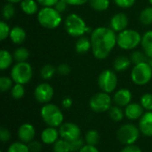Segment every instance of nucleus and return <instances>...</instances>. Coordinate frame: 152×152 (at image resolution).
<instances>
[{"mask_svg": "<svg viewBox=\"0 0 152 152\" xmlns=\"http://www.w3.org/2000/svg\"><path fill=\"white\" fill-rule=\"evenodd\" d=\"M92 52L97 60H105L117 45L116 32L107 27H97L91 33Z\"/></svg>", "mask_w": 152, "mask_h": 152, "instance_id": "1", "label": "nucleus"}, {"mask_svg": "<svg viewBox=\"0 0 152 152\" xmlns=\"http://www.w3.org/2000/svg\"><path fill=\"white\" fill-rule=\"evenodd\" d=\"M37 21L45 28L54 29L62 22V16L54 7H42L37 12Z\"/></svg>", "mask_w": 152, "mask_h": 152, "instance_id": "2", "label": "nucleus"}, {"mask_svg": "<svg viewBox=\"0 0 152 152\" xmlns=\"http://www.w3.org/2000/svg\"><path fill=\"white\" fill-rule=\"evenodd\" d=\"M40 115L47 126L60 127L63 124L64 116L61 110L53 103L44 104L40 110Z\"/></svg>", "mask_w": 152, "mask_h": 152, "instance_id": "3", "label": "nucleus"}, {"mask_svg": "<svg viewBox=\"0 0 152 152\" xmlns=\"http://www.w3.org/2000/svg\"><path fill=\"white\" fill-rule=\"evenodd\" d=\"M64 27L67 33L74 37H83L90 30L84 19L77 13H70L66 17Z\"/></svg>", "mask_w": 152, "mask_h": 152, "instance_id": "4", "label": "nucleus"}, {"mask_svg": "<svg viewBox=\"0 0 152 152\" xmlns=\"http://www.w3.org/2000/svg\"><path fill=\"white\" fill-rule=\"evenodd\" d=\"M142 37L138 31L126 28L117 35V45L123 50H134L141 45Z\"/></svg>", "mask_w": 152, "mask_h": 152, "instance_id": "5", "label": "nucleus"}, {"mask_svg": "<svg viewBox=\"0 0 152 152\" xmlns=\"http://www.w3.org/2000/svg\"><path fill=\"white\" fill-rule=\"evenodd\" d=\"M11 77L15 84L26 85L30 82L33 77V69L27 62H16L11 69Z\"/></svg>", "mask_w": 152, "mask_h": 152, "instance_id": "6", "label": "nucleus"}, {"mask_svg": "<svg viewBox=\"0 0 152 152\" xmlns=\"http://www.w3.org/2000/svg\"><path fill=\"white\" fill-rule=\"evenodd\" d=\"M152 78V68L148 61L135 64L131 71V79L137 86H145Z\"/></svg>", "mask_w": 152, "mask_h": 152, "instance_id": "7", "label": "nucleus"}, {"mask_svg": "<svg viewBox=\"0 0 152 152\" xmlns=\"http://www.w3.org/2000/svg\"><path fill=\"white\" fill-rule=\"evenodd\" d=\"M140 129L135 125L132 123L124 124L118 128L117 132V138L123 145H131L137 142L140 137Z\"/></svg>", "mask_w": 152, "mask_h": 152, "instance_id": "8", "label": "nucleus"}, {"mask_svg": "<svg viewBox=\"0 0 152 152\" xmlns=\"http://www.w3.org/2000/svg\"><path fill=\"white\" fill-rule=\"evenodd\" d=\"M113 99L110 97V94L105 92H100L94 94L89 101L90 109L96 113H103L109 111L111 108Z\"/></svg>", "mask_w": 152, "mask_h": 152, "instance_id": "9", "label": "nucleus"}, {"mask_svg": "<svg viewBox=\"0 0 152 152\" xmlns=\"http://www.w3.org/2000/svg\"><path fill=\"white\" fill-rule=\"evenodd\" d=\"M98 86L102 92L107 94L113 93L118 86V77L114 70L104 69L98 77Z\"/></svg>", "mask_w": 152, "mask_h": 152, "instance_id": "10", "label": "nucleus"}, {"mask_svg": "<svg viewBox=\"0 0 152 152\" xmlns=\"http://www.w3.org/2000/svg\"><path fill=\"white\" fill-rule=\"evenodd\" d=\"M54 94V90L53 86L48 83H41L37 86L34 90L35 99L42 104L49 103Z\"/></svg>", "mask_w": 152, "mask_h": 152, "instance_id": "11", "label": "nucleus"}, {"mask_svg": "<svg viewBox=\"0 0 152 152\" xmlns=\"http://www.w3.org/2000/svg\"><path fill=\"white\" fill-rule=\"evenodd\" d=\"M60 137L68 142H71L81 137L80 127L73 122H65L59 127Z\"/></svg>", "mask_w": 152, "mask_h": 152, "instance_id": "12", "label": "nucleus"}, {"mask_svg": "<svg viewBox=\"0 0 152 152\" xmlns=\"http://www.w3.org/2000/svg\"><path fill=\"white\" fill-rule=\"evenodd\" d=\"M18 138L20 142L28 144L30 142H32L35 139L36 136V128L33 125L29 123L22 124L17 132Z\"/></svg>", "mask_w": 152, "mask_h": 152, "instance_id": "13", "label": "nucleus"}, {"mask_svg": "<svg viewBox=\"0 0 152 152\" xmlns=\"http://www.w3.org/2000/svg\"><path fill=\"white\" fill-rule=\"evenodd\" d=\"M129 23L128 17L126 13L124 12H117L114 14L110 22V28H112L115 32H121L125 29L127 28Z\"/></svg>", "mask_w": 152, "mask_h": 152, "instance_id": "14", "label": "nucleus"}, {"mask_svg": "<svg viewBox=\"0 0 152 152\" xmlns=\"http://www.w3.org/2000/svg\"><path fill=\"white\" fill-rule=\"evenodd\" d=\"M132 93L130 90L126 88H121L118 90L113 96V102L117 106L119 107H126L132 102Z\"/></svg>", "mask_w": 152, "mask_h": 152, "instance_id": "15", "label": "nucleus"}, {"mask_svg": "<svg viewBox=\"0 0 152 152\" xmlns=\"http://www.w3.org/2000/svg\"><path fill=\"white\" fill-rule=\"evenodd\" d=\"M125 117L129 120H138L144 114V109L141 103L131 102L125 107Z\"/></svg>", "mask_w": 152, "mask_h": 152, "instance_id": "16", "label": "nucleus"}, {"mask_svg": "<svg viewBox=\"0 0 152 152\" xmlns=\"http://www.w3.org/2000/svg\"><path fill=\"white\" fill-rule=\"evenodd\" d=\"M41 141L45 145H53L60 137V132L57 127L47 126L41 133Z\"/></svg>", "mask_w": 152, "mask_h": 152, "instance_id": "17", "label": "nucleus"}, {"mask_svg": "<svg viewBox=\"0 0 152 152\" xmlns=\"http://www.w3.org/2000/svg\"><path fill=\"white\" fill-rule=\"evenodd\" d=\"M138 127L143 135L152 137V111H147L142 115L139 119Z\"/></svg>", "mask_w": 152, "mask_h": 152, "instance_id": "18", "label": "nucleus"}, {"mask_svg": "<svg viewBox=\"0 0 152 152\" xmlns=\"http://www.w3.org/2000/svg\"><path fill=\"white\" fill-rule=\"evenodd\" d=\"M27 37V33L25 29L20 26H14L11 28L9 38L14 45H21Z\"/></svg>", "mask_w": 152, "mask_h": 152, "instance_id": "19", "label": "nucleus"}, {"mask_svg": "<svg viewBox=\"0 0 152 152\" xmlns=\"http://www.w3.org/2000/svg\"><path fill=\"white\" fill-rule=\"evenodd\" d=\"M131 63L132 61L130 58L126 55H119L114 60L113 69L117 72H124L130 67Z\"/></svg>", "mask_w": 152, "mask_h": 152, "instance_id": "20", "label": "nucleus"}, {"mask_svg": "<svg viewBox=\"0 0 152 152\" xmlns=\"http://www.w3.org/2000/svg\"><path fill=\"white\" fill-rule=\"evenodd\" d=\"M142 48L149 59H152V30H149L142 35Z\"/></svg>", "mask_w": 152, "mask_h": 152, "instance_id": "21", "label": "nucleus"}, {"mask_svg": "<svg viewBox=\"0 0 152 152\" xmlns=\"http://www.w3.org/2000/svg\"><path fill=\"white\" fill-rule=\"evenodd\" d=\"M20 9L28 15H34L38 12V3L37 0H22L20 3Z\"/></svg>", "mask_w": 152, "mask_h": 152, "instance_id": "22", "label": "nucleus"}, {"mask_svg": "<svg viewBox=\"0 0 152 152\" xmlns=\"http://www.w3.org/2000/svg\"><path fill=\"white\" fill-rule=\"evenodd\" d=\"M75 49L77 53H86L92 50V43L91 39L87 37H80L76 42Z\"/></svg>", "mask_w": 152, "mask_h": 152, "instance_id": "23", "label": "nucleus"}, {"mask_svg": "<svg viewBox=\"0 0 152 152\" xmlns=\"http://www.w3.org/2000/svg\"><path fill=\"white\" fill-rule=\"evenodd\" d=\"M14 59L12 54L7 50H1L0 52V69L4 70L10 68L13 62Z\"/></svg>", "mask_w": 152, "mask_h": 152, "instance_id": "24", "label": "nucleus"}, {"mask_svg": "<svg viewBox=\"0 0 152 152\" xmlns=\"http://www.w3.org/2000/svg\"><path fill=\"white\" fill-rule=\"evenodd\" d=\"M85 142L86 144L96 146L100 142V134L95 129L88 130L85 135Z\"/></svg>", "mask_w": 152, "mask_h": 152, "instance_id": "25", "label": "nucleus"}, {"mask_svg": "<svg viewBox=\"0 0 152 152\" xmlns=\"http://www.w3.org/2000/svg\"><path fill=\"white\" fill-rule=\"evenodd\" d=\"M57 72V68L52 64H45L40 69V77L44 80H50Z\"/></svg>", "mask_w": 152, "mask_h": 152, "instance_id": "26", "label": "nucleus"}, {"mask_svg": "<svg viewBox=\"0 0 152 152\" xmlns=\"http://www.w3.org/2000/svg\"><path fill=\"white\" fill-rule=\"evenodd\" d=\"M109 116L111 120L115 122H120L125 117V110H123L119 106H111V108L109 110Z\"/></svg>", "mask_w": 152, "mask_h": 152, "instance_id": "27", "label": "nucleus"}, {"mask_svg": "<svg viewBox=\"0 0 152 152\" xmlns=\"http://www.w3.org/2000/svg\"><path fill=\"white\" fill-rule=\"evenodd\" d=\"M13 59L16 62H23L27 61L29 57V51L26 47H18L12 53Z\"/></svg>", "mask_w": 152, "mask_h": 152, "instance_id": "28", "label": "nucleus"}, {"mask_svg": "<svg viewBox=\"0 0 152 152\" xmlns=\"http://www.w3.org/2000/svg\"><path fill=\"white\" fill-rule=\"evenodd\" d=\"M90 6L97 12L106 11L110 4V0H89Z\"/></svg>", "mask_w": 152, "mask_h": 152, "instance_id": "29", "label": "nucleus"}, {"mask_svg": "<svg viewBox=\"0 0 152 152\" xmlns=\"http://www.w3.org/2000/svg\"><path fill=\"white\" fill-rule=\"evenodd\" d=\"M140 22L143 25H151L152 24V6L144 8L139 16Z\"/></svg>", "mask_w": 152, "mask_h": 152, "instance_id": "30", "label": "nucleus"}, {"mask_svg": "<svg viewBox=\"0 0 152 152\" xmlns=\"http://www.w3.org/2000/svg\"><path fill=\"white\" fill-rule=\"evenodd\" d=\"M53 152H71L69 142L64 139H59L53 145Z\"/></svg>", "mask_w": 152, "mask_h": 152, "instance_id": "31", "label": "nucleus"}, {"mask_svg": "<svg viewBox=\"0 0 152 152\" xmlns=\"http://www.w3.org/2000/svg\"><path fill=\"white\" fill-rule=\"evenodd\" d=\"M7 152H30L28 144L22 142H12L7 149Z\"/></svg>", "mask_w": 152, "mask_h": 152, "instance_id": "32", "label": "nucleus"}, {"mask_svg": "<svg viewBox=\"0 0 152 152\" xmlns=\"http://www.w3.org/2000/svg\"><path fill=\"white\" fill-rule=\"evenodd\" d=\"M11 95L13 99L20 100L25 95V88L24 85L21 84H15L13 85L12 88L11 89Z\"/></svg>", "mask_w": 152, "mask_h": 152, "instance_id": "33", "label": "nucleus"}, {"mask_svg": "<svg viewBox=\"0 0 152 152\" xmlns=\"http://www.w3.org/2000/svg\"><path fill=\"white\" fill-rule=\"evenodd\" d=\"M15 13V8L13 4L12 3H7L4 5L2 9V15L4 20H10L14 16Z\"/></svg>", "mask_w": 152, "mask_h": 152, "instance_id": "34", "label": "nucleus"}, {"mask_svg": "<svg viewBox=\"0 0 152 152\" xmlns=\"http://www.w3.org/2000/svg\"><path fill=\"white\" fill-rule=\"evenodd\" d=\"M13 80L12 79V77H5L3 76L0 77V90L2 92H7V91H11V89L13 86Z\"/></svg>", "mask_w": 152, "mask_h": 152, "instance_id": "35", "label": "nucleus"}, {"mask_svg": "<svg viewBox=\"0 0 152 152\" xmlns=\"http://www.w3.org/2000/svg\"><path fill=\"white\" fill-rule=\"evenodd\" d=\"M142 108L147 111H152V94H144L140 100Z\"/></svg>", "mask_w": 152, "mask_h": 152, "instance_id": "36", "label": "nucleus"}, {"mask_svg": "<svg viewBox=\"0 0 152 152\" xmlns=\"http://www.w3.org/2000/svg\"><path fill=\"white\" fill-rule=\"evenodd\" d=\"M130 60H131L132 63H134V65L144 62V61H148L146 54L144 53H142V52H139V51H134L130 56Z\"/></svg>", "mask_w": 152, "mask_h": 152, "instance_id": "37", "label": "nucleus"}, {"mask_svg": "<svg viewBox=\"0 0 152 152\" xmlns=\"http://www.w3.org/2000/svg\"><path fill=\"white\" fill-rule=\"evenodd\" d=\"M69 142V147H70V151L71 152H78L85 145V139L79 137L76 140H73Z\"/></svg>", "mask_w": 152, "mask_h": 152, "instance_id": "38", "label": "nucleus"}, {"mask_svg": "<svg viewBox=\"0 0 152 152\" xmlns=\"http://www.w3.org/2000/svg\"><path fill=\"white\" fill-rule=\"evenodd\" d=\"M11 28H10V26L4 20L0 21V40L1 41H4V39L9 37Z\"/></svg>", "mask_w": 152, "mask_h": 152, "instance_id": "39", "label": "nucleus"}, {"mask_svg": "<svg viewBox=\"0 0 152 152\" xmlns=\"http://www.w3.org/2000/svg\"><path fill=\"white\" fill-rule=\"evenodd\" d=\"M135 1L136 0H114V3L120 8L127 9L132 7L135 4Z\"/></svg>", "mask_w": 152, "mask_h": 152, "instance_id": "40", "label": "nucleus"}, {"mask_svg": "<svg viewBox=\"0 0 152 152\" xmlns=\"http://www.w3.org/2000/svg\"><path fill=\"white\" fill-rule=\"evenodd\" d=\"M71 69L67 63H61L57 67V73L61 76H67L70 73Z\"/></svg>", "mask_w": 152, "mask_h": 152, "instance_id": "41", "label": "nucleus"}, {"mask_svg": "<svg viewBox=\"0 0 152 152\" xmlns=\"http://www.w3.org/2000/svg\"><path fill=\"white\" fill-rule=\"evenodd\" d=\"M28 146L30 152H41L42 149H43V144L40 142L35 141V140L30 142L28 144Z\"/></svg>", "mask_w": 152, "mask_h": 152, "instance_id": "42", "label": "nucleus"}, {"mask_svg": "<svg viewBox=\"0 0 152 152\" xmlns=\"http://www.w3.org/2000/svg\"><path fill=\"white\" fill-rule=\"evenodd\" d=\"M11 132L5 128V127H1L0 128V140L3 142H7L11 140Z\"/></svg>", "mask_w": 152, "mask_h": 152, "instance_id": "43", "label": "nucleus"}, {"mask_svg": "<svg viewBox=\"0 0 152 152\" xmlns=\"http://www.w3.org/2000/svg\"><path fill=\"white\" fill-rule=\"evenodd\" d=\"M59 0H37V2L43 7H54Z\"/></svg>", "mask_w": 152, "mask_h": 152, "instance_id": "44", "label": "nucleus"}, {"mask_svg": "<svg viewBox=\"0 0 152 152\" xmlns=\"http://www.w3.org/2000/svg\"><path fill=\"white\" fill-rule=\"evenodd\" d=\"M120 152H142V150L135 144L125 145V147L120 151Z\"/></svg>", "mask_w": 152, "mask_h": 152, "instance_id": "45", "label": "nucleus"}, {"mask_svg": "<svg viewBox=\"0 0 152 152\" xmlns=\"http://www.w3.org/2000/svg\"><path fill=\"white\" fill-rule=\"evenodd\" d=\"M63 2H65L68 5H83L86 3L89 2V0H61Z\"/></svg>", "mask_w": 152, "mask_h": 152, "instance_id": "46", "label": "nucleus"}, {"mask_svg": "<svg viewBox=\"0 0 152 152\" xmlns=\"http://www.w3.org/2000/svg\"><path fill=\"white\" fill-rule=\"evenodd\" d=\"M67 5H68V4H67L65 2H63V1H61V0H59V1H58V3L55 4L54 8H55L59 12L62 13V12H64L66 11V9H67Z\"/></svg>", "mask_w": 152, "mask_h": 152, "instance_id": "47", "label": "nucleus"}, {"mask_svg": "<svg viewBox=\"0 0 152 152\" xmlns=\"http://www.w3.org/2000/svg\"><path fill=\"white\" fill-rule=\"evenodd\" d=\"M78 152H100V151L97 149L96 146H93V145H88V144H85L84 147L79 151Z\"/></svg>", "mask_w": 152, "mask_h": 152, "instance_id": "48", "label": "nucleus"}, {"mask_svg": "<svg viewBox=\"0 0 152 152\" xmlns=\"http://www.w3.org/2000/svg\"><path fill=\"white\" fill-rule=\"evenodd\" d=\"M72 104H73V101H72V99H71L70 97H65V98H63L62 101H61V105H62V107H63L64 109H66V110L71 108Z\"/></svg>", "mask_w": 152, "mask_h": 152, "instance_id": "49", "label": "nucleus"}, {"mask_svg": "<svg viewBox=\"0 0 152 152\" xmlns=\"http://www.w3.org/2000/svg\"><path fill=\"white\" fill-rule=\"evenodd\" d=\"M7 3H12V4H17V3H20L22 0H6Z\"/></svg>", "mask_w": 152, "mask_h": 152, "instance_id": "50", "label": "nucleus"}, {"mask_svg": "<svg viewBox=\"0 0 152 152\" xmlns=\"http://www.w3.org/2000/svg\"><path fill=\"white\" fill-rule=\"evenodd\" d=\"M148 62L150 63V65L151 66V68H152V59H149V61H148Z\"/></svg>", "mask_w": 152, "mask_h": 152, "instance_id": "51", "label": "nucleus"}, {"mask_svg": "<svg viewBox=\"0 0 152 152\" xmlns=\"http://www.w3.org/2000/svg\"><path fill=\"white\" fill-rule=\"evenodd\" d=\"M149 2H150V4L152 5V0H149Z\"/></svg>", "mask_w": 152, "mask_h": 152, "instance_id": "52", "label": "nucleus"}]
</instances>
